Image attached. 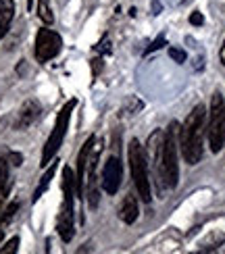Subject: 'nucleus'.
<instances>
[{
    "instance_id": "nucleus-8",
    "label": "nucleus",
    "mask_w": 225,
    "mask_h": 254,
    "mask_svg": "<svg viewBox=\"0 0 225 254\" xmlns=\"http://www.w3.org/2000/svg\"><path fill=\"white\" fill-rule=\"evenodd\" d=\"M123 182V165H121V158L119 156H109V161L104 163L102 169V177H100V184L102 190L106 194H117L121 188Z\"/></svg>"
},
{
    "instance_id": "nucleus-27",
    "label": "nucleus",
    "mask_w": 225,
    "mask_h": 254,
    "mask_svg": "<svg viewBox=\"0 0 225 254\" xmlns=\"http://www.w3.org/2000/svg\"><path fill=\"white\" fill-rule=\"evenodd\" d=\"M31 4H34V0H27V8H31Z\"/></svg>"
},
{
    "instance_id": "nucleus-1",
    "label": "nucleus",
    "mask_w": 225,
    "mask_h": 254,
    "mask_svg": "<svg viewBox=\"0 0 225 254\" xmlns=\"http://www.w3.org/2000/svg\"><path fill=\"white\" fill-rule=\"evenodd\" d=\"M207 109L205 104H196L184 125H179V148L188 165H196L202 158V137H205Z\"/></svg>"
},
{
    "instance_id": "nucleus-23",
    "label": "nucleus",
    "mask_w": 225,
    "mask_h": 254,
    "mask_svg": "<svg viewBox=\"0 0 225 254\" xmlns=\"http://www.w3.org/2000/svg\"><path fill=\"white\" fill-rule=\"evenodd\" d=\"M100 69H102V61H100V59L92 61V71H94V75H98V73H100Z\"/></svg>"
},
{
    "instance_id": "nucleus-19",
    "label": "nucleus",
    "mask_w": 225,
    "mask_h": 254,
    "mask_svg": "<svg viewBox=\"0 0 225 254\" xmlns=\"http://www.w3.org/2000/svg\"><path fill=\"white\" fill-rule=\"evenodd\" d=\"M167 44V40H165V36H158L154 42H152V44H150L146 50H144V55H150V52H154V50H158L160 46H165Z\"/></svg>"
},
{
    "instance_id": "nucleus-4",
    "label": "nucleus",
    "mask_w": 225,
    "mask_h": 254,
    "mask_svg": "<svg viewBox=\"0 0 225 254\" xmlns=\"http://www.w3.org/2000/svg\"><path fill=\"white\" fill-rule=\"evenodd\" d=\"M127 161L132 169V179L136 184V190L144 202H150V169L146 161V152L138 140H132L127 146Z\"/></svg>"
},
{
    "instance_id": "nucleus-7",
    "label": "nucleus",
    "mask_w": 225,
    "mask_h": 254,
    "mask_svg": "<svg viewBox=\"0 0 225 254\" xmlns=\"http://www.w3.org/2000/svg\"><path fill=\"white\" fill-rule=\"evenodd\" d=\"M63 50V38L52 29H40L36 36V59L40 63H48Z\"/></svg>"
},
{
    "instance_id": "nucleus-25",
    "label": "nucleus",
    "mask_w": 225,
    "mask_h": 254,
    "mask_svg": "<svg viewBox=\"0 0 225 254\" xmlns=\"http://www.w3.org/2000/svg\"><path fill=\"white\" fill-rule=\"evenodd\" d=\"M2 240H4V231L0 229V244H2Z\"/></svg>"
},
{
    "instance_id": "nucleus-20",
    "label": "nucleus",
    "mask_w": 225,
    "mask_h": 254,
    "mask_svg": "<svg viewBox=\"0 0 225 254\" xmlns=\"http://www.w3.org/2000/svg\"><path fill=\"white\" fill-rule=\"evenodd\" d=\"M96 52H100V55H106V52H111V42H109V38H106V36L98 42V46H96Z\"/></svg>"
},
{
    "instance_id": "nucleus-22",
    "label": "nucleus",
    "mask_w": 225,
    "mask_h": 254,
    "mask_svg": "<svg viewBox=\"0 0 225 254\" xmlns=\"http://www.w3.org/2000/svg\"><path fill=\"white\" fill-rule=\"evenodd\" d=\"M190 23L192 25H202L205 23V17H202V13H198V10H194V13L190 15Z\"/></svg>"
},
{
    "instance_id": "nucleus-11",
    "label": "nucleus",
    "mask_w": 225,
    "mask_h": 254,
    "mask_svg": "<svg viewBox=\"0 0 225 254\" xmlns=\"http://www.w3.org/2000/svg\"><path fill=\"white\" fill-rule=\"evenodd\" d=\"M138 213H140V208H138V200H136V196L127 194V196L123 198V202H121V208H119V217H121V221H123V223H127V225H132L134 221L138 219Z\"/></svg>"
},
{
    "instance_id": "nucleus-24",
    "label": "nucleus",
    "mask_w": 225,
    "mask_h": 254,
    "mask_svg": "<svg viewBox=\"0 0 225 254\" xmlns=\"http://www.w3.org/2000/svg\"><path fill=\"white\" fill-rule=\"evenodd\" d=\"M152 8H154V15H158V2H156V0L152 2Z\"/></svg>"
},
{
    "instance_id": "nucleus-21",
    "label": "nucleus",
    "mask_w": 225,
    "mask_h": 254,
    "mask_svg": "<svg viewBox=\"0 0 225 254\" xmlns=\"http://www.w3.org/2000/svg\"><path fill=\"white\" fill-rule=\"evenodd\" d=\"M6 161H8V165H13V167H19L21 163H23V156H21L19 152H8Z\"/></svg>"
},
{
    "instance_id": "nucleus-15",
    "label": "nucleus",
    "mask_w": 225,
    "mask_h": 254,
    "mask_svg": "<svg viewBox=\"0 0 225 254\" xmlns=\"http://www.w3.org/2000/svg\"><path fill=\"white\" fill-rule=\"evenodd\" d=\"M38 17L44 21L46 25H50L52 21H55V15H52V8H50L48 0H38Z\"/></svg>"
},
{
    "instance_id": "nucleus-10",
    "label": "nucleus",
    "mask_w": 225,
    "mask_h": 254,
    "mask_svg": "<svg viewBox=\"0 0 225 254\" xmlns=\"http://www.w3.org/2000/svg\"><path fill=\"white\" fill-rule=\"evenodd\" d=\"M42 115V107L36 98H29L21 104V109L17 113V121H15V127L17 129H27L29 125H34Z\"/></svg>"
},
{
    "instance_id": "nucleus-2",
    "label": "nucleus",
    "mask_w": 225,
    "mask_h": 254,
    "mask_svg": "<svg viewBox=\"0 0 225 254\" xmlns=\"http://www.w3.org/2000/svg\"><path fill=\"white\" fill-rule=\"evenodd\" d=\"M177 135L179 125L171 123L163 133V146H160V186L175 188L179 182V167H177Z\"/></svg>"
},
{
    "instance_id": "nucleus-5",
    "label": "nucleus",
    "mask_w": 225,
    "mask_h": 254,
    "mask_svg": "<svg viewBox=\"0 0 225 254\" xmlns=\"http://www.w3.org/2000/svg\"><path fill=\"white\" fill-rule=\"evenodd\" d=\"M75 104H77V100L71 98L69 102H65V107L61 109L59 117L55 121V127H52V131L48 135V140L44 144V150H42V167H48L52 161H55V156L59 152V148L63 146V140H65L67 135V127H69V119H71V113L75 109Z\"/></svg>"
},
{
    "instance_id": "nucleus-6",
    "label": "nucleus",
    "mask_w": 225,
    "mask_h": 254,
    "mask_svg": "<svg viewBox=\"0 0 225 254\" xmlns=\"http://www.w3.org/2000/svg\"><path fill=\"white\" fill-rule=\"evenodd\" d=\"M207 137L209 146L213 152H221L225 146V100L217 92L211 102V113H209V123H207Z\"/></svg>"
},
{
    "instance_id": "nucleus-17",
    "label": "nucleus",
    "mask_w": 225,
    "mask_h": 254,
    "mask_svg": "<svg viewBox=\"0 0 225 254\" xmlns=\"http://www.w3.org/2000/svg\"><path fill=\"white\" fill-rule=\"evenodd\" d=\"M17 248H19V238H13L6 242L4 248H0V254H13V252H17Z\"/></svg>"
},
{
    "instance_id": "nucleus-14",
    "label": "nucleus",
    "mask_w": 225,
    "mask_h": 254,
    "mask_svg": "<svg viewBox=\"0 0 225 254\" xmlns=\"http://www.w3.org/2000/svg\"><path fill=\"white\" fill-rule=\"evenodd\" d=\"M8 192V161L6 158H0V204Z\"/></svg>"
},
{
    "instance_id": "nucleus-13",
    "label": "nucleus",
    "mask_w": 225,
    "mask_h": 254,
    "mask_svg": "<svg viewBox=\"0 0 225 254\" xmlns=\"http://www.w3.org/2000/svg\"><path fill=\"white\" fill-rule=\"evenodd\" d=\"M55 173H57V163H50V167L46 169V173L42 175V179H40V184H38V188L34 190V196H31V202H38V200L42 198V194L48 190V186H50V179L55 177Z\"/></svg>"
},
{
    "instance_id": "nucleus-16",
    "label": "nucleus",
    "mask_w": 225,
    "mask_h": 254,
    "mask_svg": "<svg viewBox=\"0 0 225 254\" xmlns=\"http://www.w3.org/2000/svg\"><path fill=\"white\" fill-rule=\"evenodd\" d=\"M17 210H19V202H17V200L4 206V210H2V221H4V223H8V221L17 215Z\"/></svg>"
},
{
    "instance_id": "nucleus-3",
    "label": "nucleus",
    "mask_w": 225,
    "mask_h": 254,
    "mask_svg": "<svg viewBox=\"0 0 225 254\" xmlns=\"http://www.w3.org/2000/svg\"><path fill=\"white\" fill-rule=\"evenodd\" d=\"M73 200H75V173L71 171V167H65L63 169V204L57 221V231L63 242H71L75 234Z\"/></svg>"
},
{
    "instance_id": "nucleus-28",
    "label": "nucleus",
    "mask_w": 225,
    "mask_h": 254,
    "mask_svg": "<svg viewBox=\"0 0 225 254\" xmlns=\"http://www.w3.org/2000/svg\"><path fill=\"white\" fill-rule=\"evenodd\" d=\"M184 2H190V0H184Z\"/></svg>"
},
{
    "instance_id": "nucleus-12",
    "label": "nucleus",
    "mask_w": 225,
    "mask_h": 254,
    "mask_svg": "<svg viewBox=\"0 0 225 254\" xmlns=\"http://www.w3.org/2000/svg\"><path fill=\"white\" fill-rule=\"evenodd\" d=\"M15 17V2L13 0H0V40L6 36V31Z\"/></svg>"
},
{
    "instance_id": "nucleus-9",
    "label": "nucleus",
    "mask_w": 225,
    "mask_h": 254,
    "mask_svg": "<svg viewBox=\"0 0 225 254\" xmlns=\"http://www.w3.org/2000/svg\"><path fill=\"white\" fill-rule=\"evenodd\" d=\"M96 144V137L90 135L85 144L81 146V150L77 154V171H75V196L83 198V190H85V169H88V158L92 154V148Z\"/></svg>"
},
{
    "instance_id": "nucleus-26",
    "label": "nucleus",
    "mask_w": 225,
    "mask_h": 254,
    "mask_svg": "<svg viewBox=\"0 0 225 254\" xmlns=\"http://www.w3.org/2000/svg\"><path fill=\"white\" fill-rule=\"evenodd\" d=\"M221 59H223V63H225V44H223V52H221Z\"/></svg>"
},
{
    "instance_id": "nucleus-18",
    "label": "nucleus",
    "mask_w": 225,
    "mask_h": 254,
    "mask_svg": "<svg viewBox=\"0 0 225 254\" xmlns=\"http://www.w3.org/2000/svg\"><path fill=\"white\" fill-rule=\"evenodd\" d=\"M169 57L173 59V61H177V63H186V52L181 50V48H169Z\"/></svg>"
}]
</instances>
